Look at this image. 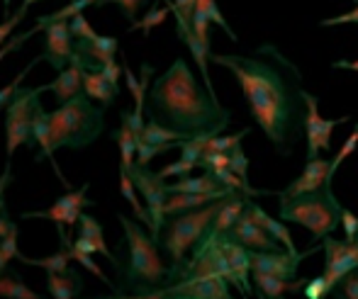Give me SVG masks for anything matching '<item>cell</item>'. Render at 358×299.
I'll list each match as a JSON object with an SVG mask.
<instances>
[{"mask_svg": "<svg viewBox=\"0 0 358 299\" xmlns=\"http://www.w3.org/2000/svg\"><path fill=\"white\" fill-rule=\"evenodd\" d=\"M210 61L236 75L249 103L251 117L283 156L290 154L297 126H305V88L302 73L273 44H264L251 57L244 54H213Z\"/></svg>", "mask_w": 358, "mask_h": 299, "instance_id": "obj_1", "label": "cell"}, {"mask_svg": "<svg viewBox=\"0 0 358 299\" xmlns=\"http://www.w3.org/2000/svg\"><path fill=\"white\" fill-rule=\"evenodd\" d=\"M146 105L151 119L180 131L185 139L220 136L231 122L229 110L222 108L217 95L198 83L185 59H176L171 68L156 78Z\"/></svg>", "mask_w": 358, "mask_h": 299, "instance_id": "obj_2", "label": "cell"}, {"mask_svg": "<svg viewBox=\"0 0 358 299\" xmlns=\"http://www.w3.org/2000/svg\"><path fill=\"white\" fill-rule=\"evenodd\" d=\"M120 224L124 229V246H127V263L120 265V282L117 292L127 295H146V292L161 290V282L169 277V270L164 268V261L159 256V246L154 236H149L137 221L120 214Z\"/></svg>", "mask_w": 358, "mask_h": 299, "instance_id": "obj_3", "label": "cell"}, {"mask_svg": "<svg viewBox=\"0 0 358 299\" xmlns=\"http://www.w3.org/2000/svg\"><path fill=\"white\" fill-rule=\"evenodd\" d=\"M105 108H95L85 93H78L69 103L52 112V144L54 149L80 151L98 141L105 129Z\"/></svg>", "mask_w": 358, "mask_h": 299, "instance_id": "obj_4", "label": "cell"}, {"mask_svg": "<svg viewBox=\"0 0 358 299\" xmlns=\"http://www.w3.org/2000/svg\"><path fill=\"white\" fill-rule=\"evenodd\" d=\"M341 210L344 207L339 205L331 185L292 200H280V219L305 226L312 234V246L317 241H324L341 224Z\"/></svg>", "mask_w": 358, "mask_h": 299, "instance_id": "obj_5", "label": "cell"}, {"mask_svg": "<svg viewBox=\"0 0 358 299\" xmlns=\"http://www.w3.org/2000/svg\"><path fill=\"white\" fill-rule=\"evenodd\" d=\"M220 202H213V205L185 212V214H178V217H169V221H166V226H164L166 231H164L161 243H164L166 253H169L171 261H173V270H178V268L183 265L185 253L198 246V243L203 241V236L210 231L217 212H220Z\"/></svg>", "mask_w": 358, "mask_h": 299, "instance_id": "obj_6", "label": "cell"}, {"mask_svg": "<svg viewBox=\"0 0 358 299\" xmlns=\"http://www.w3.org/2000/svg\"><path fill=\"white\" fill-rule=\"evenodd\" d=\"M49 90V85L39 88H20L10 105L5 108V159H13L17 146H29L34 149L32 136V119H34V105L39 103V95Z\"/></svg>", "mask_w": 358, "mask_h": 299, "instance_id": "obj_7", "label": "cell"}, {"mask_svg": "<svg viewBox=\"0 0 358 299\" xmlns=\"http://www.w3.org/2000/svg\"><path fill=\"white\" fill-rule=\"evenodd\" d=\"M129 175H132L137 190L142 192L146 210H149L151 221H154L151 236H154V241H159L161 229L166 226V200H169V190H166V187H169V182L161 178L159 173H151V170H146V166H139V163H134L132 168H129Z\"/></svg>", "mask_w": 358, "mask_h": 299, "instance_id": "obj_8", "label": "cell"}, {"mask_svg": "<svg viewBox=\"0 0 358 299\" xmlns=\"http://www.w3.org/2000/svg\"><path fill=\"white\" fill-rule=\"evenodd\" d=\"M93 202L88 200V182L80 185L78 190H69L64 197H59L49 210H42V212H22V219H52L57 221L59 226V236H62V243L69 246L66 239V229L64 226H73L78 224L80 214H83V207H90Z\"/></svg>", "mask_w": 358, "mask_h": 299, "instance_id": "obj_9", "label": "cell"}, {"mask_svg": "<svg viewBox=\"0 0 358 299\" xmlns=\"http://www.w3.org/2000/svg\"><path fill=\"white\" fill-rule=\"evenodd\" d=\"M307 105L305 112V136H307V161L320 159V151H329L331 149V134L339 124L349 122V117L341 119H324L320 115V108H317V98L312 93H302Z\"/></svg>", "mask_w": 358, "mask_h": 299, "instance_id": "obj_10", "label": "cell"}, {"mask_svg": "<svg viewBox=\"0 0 358 299\" xmlns=\"http://www.w3.org/2000/svg\"><path fill=\"white\" fill-rule=\"evenodd\" d=\"M224 277H193L156 290L164 299H234Z\"/></svg>", "mask_w": 358, "mask_h": 299, "instance_id": "obj_11", "label": "cell"}, {"mask_svg": "<svg viewBox=\"0 0 358 299\" xmlns=\"http://www.w3.org/2000/svg\"><path fill=\"white\" fill-rule=\"evenodd\" d=\"M322 243H324V258H327L324 275L336 290V285H339L346 275L358 272V239L336 241V239H331V236H327Z\"/></svg>", "mask_w": 358, "mask_h": 299, "instance_id": "obj_12", "label": "cell"}, {"mask_svg": "<svg viewBox=\"0 0 358 299\" xmlns=\"http://www.w3.org/2000/svg\"><path fill=\"white\" fill-rule=\"evenodd\" d=\"M71 22L69 20H59L44 27V61H49L52 68L62 73L64 68L71 66L73 59V44H71Z\"/></svg>", "mask_w": 358, "mask_h": 299, "instance_id": "obj_13", "label": "cell"}, {"mask_svg": "<svg viewBox=\"0 0 358 299\" xmlns=\"http://www.w3.org/2000/svg\"><path fill=\"white\" fill-rule=\"evenodd\" d=\"M310 253H315V248L305 253H292L287 251H254L251 253V261H254V272H266V275L280 277V280H295L297 268H300L302 258H307Z\"/></svg>", "mask_w": 358, "mask_h": 299, "instance_id": "obj_14", "label": "cell"}, {"mask_svg": "<svg viewBox=\"0 0 358 299\" xmlns=\"http://www.w3.org/2000/svg\"><path fill=\"white\" fill-rule=\"evenodd\" d=\"M329 170H331V161H327V159L307 161V166L302 168L300 178L292 180L290 185L280 192V200H292V197L307 195V192H317L324 185H331Z\"/></svg>", "mask_w": 358, "mask_h": 299, "instance_id": "obj_15", "label": "cell"}, {"mask_svg": "<svg viewBox=\"0 0 358 299\" xmlns=\"http://www.w3.org/2000/svg\"><path fill=\"white\" fill-rule=\"evenodd\" d=\"M227 234L234 241H239L241 246H246L249 251H280V248H283V243H278L268 231L256 224L249 210H244L239 221H236V224L231 226V231H227Z\"/></svg>", "mask_w": 358, "mask_h": 299, "instance_id": "obj_16", "label": "cell"}, {"mask_svg": "<svg viewBox=\"0 0 358 299\" xmlns=\"http://www.w3.org/2000/svg\"><path fill=\"white\" fill-rule=\"evenodd\" d=\"M32 136H34V141L39 144V154L34 156V163H39V161H44L47 159L49 163L54 166V173H57V178L62 180V185L64 187H69V190H73L71 185H69V180L64 178V173H62V168H59V161H57V156H54V144H52V115H47L44 112V108H42V103H37L34 105V119H32Z\"/></svg>", "mask_w": 358, "mask_h": 299, "instance_id": "obj_17", "label": "cell"}, {"mask_svg": "<svg viewBox=\"0 0 358 299\" xmlns=\"http://www.w3.org/2000/svg\"><path fill=\"white\" fill-rule=\"evenodd\" d=\"M117 37H95V39H76L73 52L83 59L85 71L95 68V66H103L108 61H115V54H117Z\"/></svg>", "mask_w": 358, "mask_h": 299, "instance_id": "obj_18", "label": "cell"}, {"mask_svg": "<svg viewBox=\"0 0 358 299\" xmlns=\"http://www.w3.org/2000/svg\"><path fill=\"white\" fill-rule=\"evenodd\" d=\"M83 71H85L83 59L73 52L71 66H69V68H64L62 73L57 75V80H54V83H49V90H52L54 98L59 100V105L69 103V100L76 98L78 93H83Z\"/></svg>", "mask_w": 358, "mask_h": 299, "instance_id": "obj_19", "label": "cell"}, {"mask_svg": "<svg viewBox=\"0 0 358 299\" xmlns=\"http://www.w3.org/2000/svg\"><path fill=\"white\" fill-rule=\"evenodd\" d=\"M246 210L251 212V217H254V221L261 226V229H266L275 241L283 243V248H285L287 253L297 256V248H295V241H292V234H290V229H285L283 221L273 219V217H271L268 212H266L264 207L259 205V202L251 200V197H246Z\"/></svg>", "mask_w": 358, "mask_h": 299, "instance_id": "obj_20", "label": "cell"}, {"mask_svg": "<svg viewBox=\"0 0 358 299\" xmlns=\"http://www.w3.org/2000/svg\"><path fill=\"white\" fill-rule=\"evenodd\" d=\"M254 287L259 292V297L264 299H285L287 292H300L307 285V277H297L295 280H280V277L266 275V272H254Z\"/></svg>", "mask_w": 358, "mask_h": 299, "instance_id": "obj_21", "label": "cell"}, {"mask_svg": "<svg viewBox=\"0 0 358 299\" xmlns=\"http://www.w3.org/2000/svg\"><path fill=\"white\" fill-rule=\"evenodd\" d=\"M47 290L54 299H73L83 290V277L76 268H69V272H47Z\"/></svg>", "mask_w": 358, "mask_h": 299, "instance_id": "obj_22", "label": "cell"}, {"mask_svg": "<svg viewBox=\"0 0 358 299\" xmlns=\"http://www.w3.org/2000/svg\"><path fill=\"white\" fill-rule=\"evenodd\" d=\"M83 93L90 100H98L100 108H110L117 100L120 90H115L100 71H83Z\"/></svg>", "mask_w": 358, "mask_h": 299, "instance_id": "obj_23", "label": "cell"}, {"mask_svg": "<svg viewBox=\"0 0 358 299\" xmlns=\"http://www.w3.org/2000/svg\"><path fill=\"white\" fill-rule=\"evenodd\" d=\"M78 236H83V239H88L90 243H93L95 248H98L100 256H105L110 263H115V265L120 268V261L115 258V253L108 248V243H105V236H103V226H100L98 219H93L90 214H80L78 219Z\"/></svg>", "mask_w": 358, "mask_h": 299, "instance_id": "obj_24", "label": "cell"}, {"mask_svg": "<svg viewBox=\"0 0 358 299\" xmlns=\"http://www.w3.org/2000/svg\"><path fill=\"white\" fill-rule=\"evenodd\" d=\"M113 139L120 146V168L129 170L137 163V134L132 131L127 119H122V126L117 131H113Z\"/></svg>", "mask_w": 358, "mask_h": 299, "instance_id": "obj_25", "label": "cell"}, {"mask_svg": "<svg viewBox=\"0 0 358 299\" xmlns=\"http://www.w3.org/2000/svg\"><path fill=\"white\" fill-rule=\"evenodd\" d=\"M166 190H169V195H180V192H217V190H224V185L208 170L200 178L188 175V178H180L178 182H169Z\"/></svg>", "mask_w": 358, "mask_h": 299, "instance_id": "obj_26", "label": "cell"}, {"mask_svg": "<svg viewBox=\"0 0 358 299\" xmlns=\"http://www.w3.org/2000/svg\"><path fill=\"white\" fill-rule=\"evenodd\" d=\"M122 71H124V80H127V88L132 90L134 110L144 115L146 93H149V80H151V73H154V66H151V64H142V80H137V75L129 71L127 64H122Z\"/></svg>", "mask_w": 358, "mask_h": 299, "instance_id": "obj_27", "label": "cell"}, {"mask_svg": "<svg viewBox=\"0 0 358 299\" xmlns=\"http://www.w3.org/2000/svg\"><path fill=\"white\" fill-rule=\"evenodd\" d=\"M120 192H122V197L124 200L132 205V212H134V217H137L142 224H146L151 229L154 226V221H151V214H149V210L139 202V197H137V185H134V180H132V175H129V170H124V168H120Z\"/></svg>", "mask_w": 358, "mask_h": 299, "instance_id": "obj_28", "label": "cell"}, {"mask_svg": "<svg viewBox=\"0 0 358 299\" xmlns=\"http://www.w3.org/2000/svg\"><path fill=\"white\" fill-rule=\"evenodd\" d=\"M0 297L3 299H47L29 290L17 272H0Z\"/></svg>", "mask_w": 358, "mask_h": 299, "instance_id": "obj_29", "label": "cell"}, {"mask_svg": "<svg viewBox=\"0 0 358 299\" xmlns=\"http://www.w3.org/2000/svg\"><path fill=\"white\" fill-rule=\"evenodd\" d=\"M137 141H144V144H154V146H164V144H173V141H188L180 131H173L169 126L159 124L156 119H149Z\"/></svg>", "mask_w": 358, "mask_h": 299, "instance_id": "obj_30", "label": "cell"}, {"mask_svg": "<svg viewBox=\"0 0 358 299\" xmlns=\"http://www.w3.org/2000/svg\"><path fill=\"white\" fill-rule=\"evenodd\" d=\"M17 261L27 263V265H34V268H44L47 272H59V275H64V272H69V261H71V256H69V246H64L62 251H57L54 256L39 258V261L24 258V256H20Z\"/></svg>", "mask_w": 358, "mask_h": 299, "instance_id": "obj_31", "label": "cell"}, {"mask_svg": "<svg viewBox=\"0 0 358 299\" xmlns=\"http://www.w3.org/2000/svg\"><path fill=\"white\" fill-rule=\"evenodd\" d=\"M90 5H100V0H73V3L64 5L62 10H57V13L44 15V17H39V20H37V24L44 29V27H47V24L59 22V20H73L76 15H83V10H85V8H90Z\"/></svg>", "mask_w": 358, "mask_h": 299, "instance_id": "obj_32", "label": "cell"}, {"mask_svg": "<svg viewBox=\"0 0 358 299\" xmlns=\"http://www.w3.org/2000/svg\"><path fill=\"white\" fill-rule=\"evenodd\" d=\"M169 13H171V8H169V5H166V8H164V5H159V3H156L154 8H151L149 13L144 15L142 20H137V22H132V27H129V32H132V29H142V34H144V37H149V34H151V29H154V27H159V24L164 22L166 17H169Z\"/></svg>", "mask_w": 358, "mask_h": 299, "instance_id": "obj_33", "label": "cell"}, {"mask_svg": "<svg viewBox=\"0 0 358 299\" xmlns=\"http://www.w3.org/2000/svg\"><path fill=\"white\" fill-rule=\"evenodd\" d=\"M195 13L205 15V17H208L210 22L220 24V27L224 29L227 34H229V39H231V42H236V34L231 32L229 22H227V20H224V15H222V10L217 8V3H215V0H198V8H195Z\"/></svg>", "mask_w": 358, "mask_h": 299, "instance_id": "obj_34", "label": "cell"}, {"mask_svg": "<svg viewBox=\"0 0 358 299\" xmlns=\"http://www.w3.org/2000/svg\"><path fill=\"white\" fill-rule=\"evenodd\" d=\"M249 134V129H241L239 134H231V136H213L205 146V154H229L234 146L241 144V139Z\"/></svg>", "mask_w": 358, "mask_h": 299, "instance_id": "obj_35", "label": "cell"}, {"mask_svg": "<svg viewBox=\"0 0 358 299\" xmlns=\"http://www.w3.org/2000/svg\"><path fill=\"white\" fill-rule=\"evenodd\" d=\"M69 256H71V261L80 263V265H83L85 270H90V272H93V275L98 277L100 282H105V285H108V287H115V285H113V280H110V277L105 275L103 270H100V265H98V263L93 261V256H88V253H83V251H78V248H73L71 243H69Z\"/></svg>", "mask_w": 358, "mask_h": 299, "instance_id": "obj_36", "label": "cell"}, {"mask_svg": "<svg viewBox=\"0 0 358 299\" xmlns=\"http://www.w3.org/2000/svg\"><path fill=\"white\" fill-rule=\"evenodd\" d=\"M331 292H334V285L327 280L324 272L317 275V277H312V280H307V285L302 287V295H305V299H324V297H329Z\"/></svg>", "mask_w": 358, "mask_h": 299, "instance_id": "obj_37", "label": "cell"}, {"mask_svg": "<svg viewBox=\"0 0 358 299\" xmlns=\"http://www.w3.org/2000/svg\"><path fill=\"white\" fill-rule=\"evenodd\" d=\"M42 59H44V57H39V59L29 61V64L24 66V71H22V73H17V78H15L13 83H8L3 90H0V110H3V108H8V105H10V100H13V98H15V93H17V90H20V83H22V80H24V75H27L29 71H32L34 66H37Z\"/></svg>", "mask_w": 358, "mask_h": 299, "instance_id": "obj_38", "label": "cell"}, {"mask_svg": "<svg viewBox=\"0 0 358 299\" xmlns=\"http://www.w3.org/2000/svg\"><path fill=\"white\" fill-rule=\"evenodd\" d=\"M356 146H358V124H356V129L351 131V136H349V139L344 141V146H341V149H339V154H336L334 159H331V170H329V180H331V182H334L336 168H339V166L344 163V161L349 159L351 154H354V151H356Z\"/></svg>", "mask_w": 358, "mask_h": 299, "instance_id": "obj_39", "label": "cell"}, {"mask_svg": "<svg viewBox=\"0 0 358 299\" xmlns=\"http://www.w3.org/2000/svg\"><path fill=\"white\" fill-rule=\"evenodd\" d=\"M229 159H231L229 170H234V173L249 185V159H246V154L241 151V144L229 151Z\"/></svg>", "mask_w": 358, "mask_h": 299, "instance_id": "obj_40", "label": "cell"}, {"mask_svg": "<svg viewBox=\"0 0 358 299\" xmlns=\"http://www.w3.org/2000/svg\"><path fill=\"white\" fill-rule=\"evenodd\" d=\"M195 168V163H190V161H183V159H178L176 163H169V166H164V168L159 170V175L164 180H169V178H188L190 175V170Z\"/></svg>", "mask_w": 358, "mask_h": 299, "instance_id": "obj_41", "label": "cell"}, {"mask_svg": "<svg viewBox=\"0 0 358 299\" xmlns=\"http://www.w3.org/2000/svg\"><path fill=\"white\" fill-rule=\"evenodd\" d=\"M24 15H27V10H24L22 5H20L17 13L10 15V17L5 20V22H0V47H5V44L10 42V34H13L15 29H17V24L24 20Z\"/></svg>", "mask_w": 358, "mask_h": 299, "instance_id": "obj_42", "label": "cell"}, {"mask_svg": "<svg viewBox=\"0 0 358 299\" xmlns=\"http://www.w3.org/2000/svg\"><path fill=\"white\" fill-rule=\"evenodd\" d=\"M334 297L336 299H358V272H351V275H346L344 280L336 285Z\"/></svg>", "mask_w": 358, "mask_h": 299, "instance_id": "obj_43", "label": "cell"}, {"mask_svg": "<svg viewBox=\"0 0 358 299\" xmlns=\"http://www.w3.org/2000/svg\"><path fill=\"white\" fill-rule=\"evenodd\" d=\"M90 71H100V73L105 75V80H108L115 90H120V78L124 75V71H122V66H120L117 61H108V64L95 66V68H90Z\"/></svg>", "mask_w": 358, "mask_h": 299, "instance_id": "obj_44", "label": "cell"}, {"mask_svg": "<svg viewBox=\"0 0 358 299\" xmlns=\"http://www.w3.org/2000/svg\"><path fill=\"white\" fill-rule=\"evenodd\" d=\"M69 22H71V34L76 39H95L98 37V32L90 27V22L85 20V15H76V17L69 20Z\"/></svg>", "mask_w": 358, "mask_h": 299, "instance_id": "obj_45", "label": "cell"}, {"mask_svg": "<svg viewBox=\"0 0 358 299\" xmlns=\"http://www.w3.org/2000/svg\"><path fill=\"white\" fill-rule=\"evenodd\" d=\"M229 163H231L229 154H203V159H200V166H203L205 170L229 168Z\"/></svg>", "mask_w": 358, "mask_h": 299, "instance_id": "obj_46", "label": "cell"}, {"mask_svg": "<svg viewBox=\"0 0 358 299\" xmlns=\"http://www.w3.org/2000/svg\"><path fill=\"white\" fill-rule=\"evenodd\" d=\"M105 3H117L124 17L132 20V22H137V13H139V8H142L146 0H100V5H105Z\"/></svg>", "mask_w": 358, "mask_h": 299, "instance_id": "obj_47", "label": "cell"}, {"mask_svg": "<svg viewBox=\"0 0 358 299\" xmlns=\"http://www.w3.org/2000/svg\"><path fill=\"white\" fill-rule=\"evenodd\" d=\"M39 29H42V27H39V24H37V27H32V29H29V32H22V34H17V37H13V39H10V42L5 44V47H0V64H3V59L8 57L10 52H17V49L22 47V44L27 42V39L32 37L34 32H39Z\"/></svg>", "mask_w": 358, "mask_h": 299, "instance_id": "obj_48", "label": "cell"}, {"mask_svg": "<svg viewBox=\"0 0 358 299\" xmlns=\"http://www.w3.org/2000/svg\"><path fill=\"white\" fill-rule=\"evenodd\" d=\"M0 251H3L5 261H13V258H20V251H17V226H15L13 231H10L8 236H5L3 241H0Z\"/></svg>", "mask_w": 358, "mask_h": 299, "instance_id": "obj_49", "label": "cell"}, {"mask_svg": "<svg viewBox=\"0 0 358 299\" xmlns=\"http://www.w3.org/2000/svg\"><path fill=\"white\" fill-rule=\"evenodd\" d=\"M341 226H344L346 241L358 239V217L349 210H341Z\"/></svg>", "mask_w": 358, "mask_h": 299, "instance_id": "obj_50", "label": "cell"}, {"mask_svg": "<svg viewBox=\"0 0 358 299\" xmlns=\"http://www.w3.org/2000/svg\"><path fill=\"white\" fill-rule=\"evenodd\" d=\"M171 8L178 10L188 22H193V15H195V8H198V0H171Z\"/></svg>", "mask_w": 358, "mask_h": 299, "instance_id": "obj_51", "label": "cell"}, {"mask_svg": "<svg viewBox=\"0 0 358 299\" xmlns=\"http://www.w3.org/2000/svg\"><path fill=\"white\" fill-rule=\"evenodd\" d=\"M346 22H358V5H356V10H351V13L336 15V17H329V20H322V27H334V24H346Z\"/></svg>", "mask_w": 358, "mask_h": 299, "instance_id": "obj_52", "label": "cell"}, {"mask_svg": "<svg viewBox=\"0 0 358 299\" xmlns=\"http://www.w3.org/2000/svg\"><path fill=\"white\" fill-rule=\"evenodd\" d=\"M13 229H15V224L8 219V212H5V207H3V210H0V241H3Z\"/></svg>", "mask_w": 358, "mask_h": 299, "instance_id": "obj_53", "label": "cell"}, {"mask_svg": "<svg viewBox=\"0 0 358 299\" xmlns=\"http://www.w3.org/2000/svg\"><path fill=\"white\" fill-rule=\"evenodd\" d=\"M71 246L73 248H78V251H83V253H88V256H93V253H98V248L93 246L88 239H83V236H78L76 241H71Z\"/></svg>", "mask_w": 358, "mask_h": 299, "instance_id": "obj_54", "label": "cell"}, {"mask_svg": "<svg viewBox=\"0 0 358 299\" xmlns=\"http://www.w3.org/2000/svg\"><path fill=\"white\" fill-rule=\"evenodd\" d=\"M331 68H349V71H356L358 73V59L356 61H346V59H339L331 64Z\"/></svg>", "mask_w": 358, "mask_h": 299, "instance_id": "obj_55", "label": "cell"}, {"mask_svg": "<svg viewBox=\"0 0 358 299\" xmlns=\"http://www.w3.org/2000/svg\"><path fill=\"white\" fill-rule=\"evenodd\" d=\"M120 299H164L159 292H146V295H124V292H117Z\"/></svg>", "mask_w": 358, "mask_h": 299, "instance_id": "obj_56", "label": "cell"}, {"mask_svg": "<svg viewBox=\"0 0 358 299\" xmlns=\"http://www.w3.org/2000/svg\"><path fill=\"white\" fill-rule=\"evenodd\" d=\"M5 268H8V261H5L3 251H0V272H5Z\"/></svg>", "mask_w": 358, "mask_h": 299, "instance_id": "obj_57", "label": "cell"}, {"mask_svg": "<svg viewBox=\"0 0 358 299\" xmlns=\"http://www.w3.org/2000/svg\"><path fill=\"white\" fill-rule=\"evenodd\" d=\"M34 3H39V0H22V8H24V10H29Z\"/></svg>", "mask_w": 358, "mask_h": 299, "instance_id": "obj_58", "label": "cell"}, {"mask_svg": "<svg viewBox=\"0 0 358 299\" xmlns=\"http://www.w3.org/2000/svg\"><path fill=\"white\" fill-rule=\"evenodd\" d=\"M3 5H5V15H10V0H3Z\"/></svg>", "mask_w": 358, "mask_h": 299, "instance_id": "obj_59", "label": "cell"}, {"mask_svg": "<svg viewBox=\"0 0 358 299\" xmlns=\"http://www.w3.org/2000/svg\"><path fill=\"white\" fill-rule=\"evenodd\" d=\"M93 299H120L117 295H105V297H93Z\"/></svg>", "mask_w": 358, "mask_h": 299, "instance_id": "obj_60", "label": "cell"}, {"mask_svg": "<svg viewBox=\"0 0 358 299\" xmlns=\"http://www.w3.org/2000/svg\"><path fill=\"white\" fill-rule=\"evenodd\" d=\"M0 180H3V178H0Z\"/></svg>", "mask_w": 358, "mask_h": 299, "instance_id": "obj_61", "label": "cell"}]
</instances>
